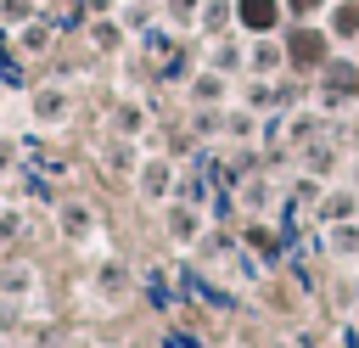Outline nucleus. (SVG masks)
<instances>
[{
    "label": "nucleus",
    "instance_id": "f257e3e1",
    "mask_svg": "<svg viewBox=\"0 0 359 348\" xmlns=\"http://www.w3.org/2000/svg\"><path fill=\"white\" fill-rule=\"evenodd\" d=\"M325 45H331V39H325V28H292V34H286V62L309 73V67H320V62H325Z\"/></svg>",
    "mask_w": 359,
    "mask_h": 348
},
{
    "label": "nucleus",
    "instance_id": "f03ea898",
    "mask_svg": "<svg viewBox=\"0 0 359 348\" xmlns=\"http://www.w3.org/2000/svg\"><path fill=\"white\" fill-rule=\"evenodd\" d=\"M280 6L286 0H236V17L247 34H269V28H280Z\"/></svg>",
    "mask_w": 359,
    "mask_h": 348
},
{
    "label": "nucleus",
    "instance_id": "7ed1b4c3",
    "mask_svg": "<svg viewBox=\"0 0 359 348\" xmlns=\"http://www.w3.org/2000/svg\"><path fill=\"white\" fill-rule=\"evenodd\" d=\"M331 28H337L342 39H353V34H359V0H337V17H331Z\"/></svg>",
    "mask_w": 359,
    "mask_h": 348
},
{
    "label": "nucleus",
    "instance_id": "20e7f679",
    "mask_svg": "<svg viewBox=\"0 0 359 348\" xmlns=\"http://www.w3.org/2000/svg\"><path fill=\"white\" fill-rule=\"evenodd\" d=\"M286 6H292V17H309V11L320 6V0H286Z\"/></svg>",
    "mask_w": 359,
    "mask_h": 348
}]
</instances>
